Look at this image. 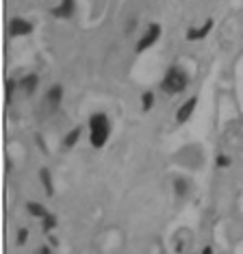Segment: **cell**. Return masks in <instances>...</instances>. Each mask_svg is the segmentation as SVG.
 I'll use <instances>...</instances> for the list:
<instances>
[{"mask_svg": "<svg viewBox=\"0 0 243 254\" xmlns=\"http://www.w3.org/2000/svg\"><path fill=\"white\" fill-rule=\"evenodd\" d=\"M26 209H28V213H31V215L39 217V219H44L46 215H48V211H46L42 204H37V202H28V204H26Z\"/></svg>", "mask_w": 243, "mask_h": 254, "instance_id": "obj_8", "label": "cell"}, {"mask_svg": "<svg viewBox=\"0 0 243 254\" xmlns=\"http://www.w3.org/2000/svg\"><path fill=\"white\" fill-rule=\"evenodd\" d=\"M78 135H80V130H78V128L69 130V132H67V137H65V146H67V148H72L74 143L78 141Z\"/></svg>", "mask_w": 243, "mask_h": 254, "instance_id": "obj_12", "label": "cell"}, {"mask_svg": "<svg viewBox=\"0 0 243 254\" xmlns=\"http://www.w3.org/2000/svg\"><path fill=\"white\" fill-rule=\"evenodd\" d=\"M31 31H33V24H31V22H26V20H22V18H13V20L9 22V33L13 37L28 35Z\"/></svg>", "mask_w": 243, "mask_h": 254, "instance_id": "obj_4", "label": "cell"}, {"mask_svg": "<svg viewBox=\"0 0 243 254\" xmlns=\"http://www.w3.org/2000/svg\"><path fill=\"white\" fill-rule=\"evenodd\" d=\"M195 107H198V98H189V100L184 102V105L176 111V120H178L181 124H182V122H187V120L191 118V113L195 111Z\"/></svg>", "mask_w": 243, "mask_h": 254, "instance_id": "obj_5", "label": "cell"}, {"mask_svg": "<svg viewBox=\"0 0 243 254\" xmlns=\"http://www.w3.org/2000/svg\"><path fill=\"white\" fill-rule=\"evenodd\" d=\"M61 96H63V89L57 85V87H52L48 91V100H50V105H59L61 102Z\"/></svg>", "mask_w": 243, "mask_h": 254, "instance_id": "obj_9", "label": "cell"}, {"mask_svg": "<svg viewBox=\"0 0 243 254\" xmlns=\"http://www.w3.org/2000/svg\"><path fill=\"white\" fill-rule=\"evenodd\" d=\"M74 13V0H63L59 7L52 9V15L55 18H69Z\"/></svg>", "mask_w": 243, "mask_h": 254, "instance_id": "obj_6", "label": "cell"}, {"mask_svg": "<svg viewBox=\"0 0 243 254\" xmlns=\"http://www.w3.org/2000/svg\"><path fill=\"white\" fill-rule=\"evenodd\" d=\"M159 37H161V26H159V24H150V26H148V31L143 33V37L139 39V44H137V53H143V50H148L150 46H152Z\"/></svg>", "mask_w": 243, "mask_h": 254, "instance_id": "obj_3", "label": "cell"}, {"mask_svg": "<svg viewBox=\"0 0 243 254\" xmlns=\"http://www.w3.org/2000/svg\"><path fill=\"white\" fill-rule=\"evenodd\" d=\"M211 28H213V20H206V22H204V26H202V28H189L187 39H191V42H193V39H202V37H206Z\"/></svg>", "mask_w": 243, "mask_h": 254, "instance_id": "obj_7", "label": "cell"}, {"mask_svg": "<svg viewBox=\"0 0 243 254\" xmlns=\"http://www.w3.org/2000/svg\"><path fill=\"white\" fill-rule=\"evenodd\" d=\"M37 76H35V74H31V76H26L24 80H22V83H24V89L28 91V94H33L35 91V87H37Z\"/></svg>", "mask_w": 243, "mask_h": 254, "instance_id": "obj_10", "label": "cell"}, {"mask_svg": "<svg viewBox=\"0 0 243 254\" xmlns=\"http://www.w3.org/2000/svg\"><path fill=\"white\" fill-rule=\"evenodd\" d=\"M217 165H219V167L230 165V159H228V157H219V159H217Z\"/></svg>", "mask_w": 243, "mask_h": 254, "instance_id": "obj_17", "label": "cell"}, {"mask_svg": "<svg viewBox=\"0 0 243 254\" xmlns=\"http://www.w3.org/2000/svg\"><path fill=\"white\" fill-rule=\"evenodd\" d=\"M42 222H44V230H52V228L57 226V217H55V215H50V213L42 219Z\"/></svg>", "mask_w": 243, "mask_h": 254, "instance_id": "obj_14", "label": "cell"}, {"mask_svg": "<svg viewBox=\"0 0 243 254\" xmlns=\"http://www.w3.org/2000/svg\"><path fill=\"white\" fill-rule=\"evenodd\" d=\"M141 100H143V102H141L143 111H150V109H152V105H154V94H150V91H148V94L143 96Z\"/></svg>", "mask_w": 243, "mask_h": 254, "instance_id": "obj_13", "label": "cell"}, {"mask_svg": "<svg viewBox=\"0 0 243 254\" xmlns=\"http://www.w3.org/2000/svg\"><path fill=\"white\" fill-rule=\"evenodd\" d=\"M39 176H42V183H44V187H46V193L48 195H52V183H50V174H48V170H44L39 172Z\"/></svg>", "mask_w": 243, "mask_h": 254, "instance_id": "obj_11", "label": "cell"}, {"mask_svg": "<svg viewBox=\"0 0 243 254\" xmlns=\"http://www.w3.org/2000/svg\"><path fill=\"white\" fill-rule=\"evenodd\" d=\"M202 254H213V248H208V246H206L204 250H202Z\"/></svg>", "mask_w": 243, "mask_h": 254, "instance_id": "obj_18", "label": "cell"}, {"mask_svg": "<svg viewBox=\"0 0 243 254\" xmlns=\"http://www.w3.org/2000/svg\"><path fill=\"white\" fill-rule=\"evenodd\" d=\"M4 100H7V105H11V100H13V80H7V96H4Z\"/></svg>", "mask_w": 243, "mask_h": 254, "instance_id": "obj_15", "label": "cell"}, {"mask_svg": "<svg viewBox=\"0 0 243 254\" xmlns=\"http://www.w3.org/2000/svg\"><path fill=\"white\" fill-rule=\"evenodd\" d=\"M111 135V124L104 113H96L89 120V141L94 148H102Z\"/></svg>", "mask_w": 243, "mask_h": 254, "instance_id": "obj_1", "label": "cell"}, {"mask_svg": "<svg viewBox=\"0 0 243 254\" xmlns=\"http://www.w3.org/2000/svg\"><path fill=\"white\" fill-rule=\"evenodd\" d=\"M42 254H50V250L48 248H42Z\"/></svg>", "mask_w": 243, "mask_h": 254, "instance_id": "obj_19", "label": "cell"}, {"mask_svg": "<svg viewBox=\"0 0 243 254\" xmlns=\"http://www.w3.org/2000/svg\"><path fill=\"white\" fill-rule=\"evenodd\" d=\"M161 87H163V91L170 96L181 94V91H184V87H187V74H184L181 67H172V70L163 76Z\"/></svg>", "mask_w": 243, "mask_h": 254, "instance_id": "obj_2", "label": "cell"}, {"mask_svg": "<svg viewBox=\"0 0 243 254\" xmlns=\"http://www.w3.org/2000/svg\"><path fill=\"white\" fill-rule=\"evenodd\" d=\"M26 237H28L26 230H20V233H17V244H24V241H26Z\"/></svg>", "mask_w": 243, "mask_h": 254, "instance_id": "obj_16", "label": "cell"}]
</instances>
